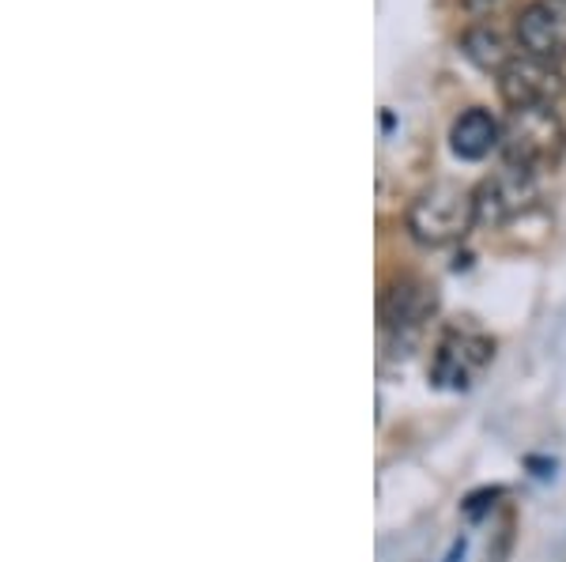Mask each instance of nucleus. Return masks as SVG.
Wrapping results in <instances>:
<instances>
[{
	"mask_svg": "<svg viewBox=\"0 0 566 562\" xmlns=\"http://www.w3.org/2000/svg\"><path fill=\"white\" fill-rule=\"evenodd\" d=\"M438 306V295L423 279H397L381 295V325L392 337L397 348H412L416 337L423 332V325L431 321Z\"/></svg>",
	"mask_w": 566,
	"mask_h": 562,
	"instance_id": "nucleus-4",
	"label": "nucleus"
},
{
	"mask_svg": "<svg viewBox=\"0 0 566 562\" xmlns=\"http://www.w3.org/2000/svg\"><path fill=\"white\" fill-rule=\"evenodd\" d=\"M506 4H510V0H464V8H469L476 20H491V15H499Z\"/></svg>",
	"mask_w": 566,
	"mask_h": 562,
	"instance_id": "nucleus-11",
	"label": "nucleus"
},
{
	"mask_svg": "<svg viewBox=\"0 0 566 562\" xmlns=\"http://www.w3.org/2000/svg\"><path fill=\"white\" fill-rule=\"evenodd\" d=\"M476 223V193L453 185V181H434L416 197L408 208V231L419 246H450L464 238Z\"/></svg>",
	"mask_w": 566,
	"mask_h": 562,
	"instance_id": "nucleus-1",
	"label": "nucleus"
},
{
	"mask_svg": "<svg viewBox=\"0 0 566 562\" xmlns=\"http://www.w3.org/2000/svg\"><path fill=\"white\" fill-rule=\"evenodd\" d=\"M495 359V343L476 329H446L434 348L431 382L442 389H469Z\"/></svg>",
	"mask_w": 566,
	"mask_h": 562,
	"instance_id": "nucleus-3",
	"label": "nucleus"
},
{
	"mask_svg": "<svg viewBox=\"0 0 566 562\" xmlns=\"http://www.w3.org/2000/svg\"><path fill=\"white\" fill-rule=\"evenodd\" d=\"M499 495H502L499 487H488V491H476V495L469 498V502H464V513H469L472 521H480L483 513H488L491 506H495V498H499Z\"/></svg>",
	"mask_w": 566,
	"mask_h": 562,
	"instance_id": "nucleus-10",
	"label": "nucleus"
},
{
	"mask_svg": "<svg viewBox=\"0 0 566 562\" xmlns=\"http://www.w3.org/2000/svg\"><path fill=\"white\" fill-rule=\"evenodd\" d=\"M499 91L510 103V110L514 106H552L563 95V76L547 61H536L522 53V57H514L499 72Z\"/></svg>",
	"mask_w": 566,
	"mask_h": 562,
	"instance_id": "nucleus-6",
	"label": "nucleus"
},
{
	"mask_svg": "<svg viewBox=\"0 0 566 562\" xmlns=\"http://www.w3.org/2000/svg\"><path fill=\"white\" fill-rule=\"evenodd\" d=\"M461 50H464V57H469L472 65H480L483 72H502L514 61L506 39H502L495 26H472L461 39Z\"/></svg>",
	"mask_w": 566,
	"mask_h": 562,
	"instance_id": "nucleus-9",
	"label": "nucleus"
},
{
	"mask_svg": "<svg viewBox=\"0 0 566 562\" xmlns=\"http://www.w3.org/2000/svg\"><path fill=\"white\" fill-rule=\"evenodd\" d=\"M472 193H476V223L499 226V223H510L514 215H522L525 208L536 201V181H533V170L510 167L506 162L499 174L480 181Z\"/></svg>",
	"mask_w": 566,
	"mask_h": 562,
	"instance_id": "nucleus-5",
	"label": "nucleus"
},
{
	"mask_svg": "<svg viewBox=\"0 0 566 562\" xmlns=\"http://www.w3.org/2000/svg\"><path fill=\"white\" fill-rule=\"evenodd\" d=\"M517 42L528 57L559 65L566 57V8L555 0H533L517 15Z\"/></svg>",
	"mask_w": 566,
	"mask_h": 562,
	"instance_id": "nucleus-7",
	"label": "nucleus"
},
{
	"mask_svg": "<svg viewBox=\"0 0 566 562\" xmlns=\"http://www.w3.org/2000/svg\"><path fill=\"white\" fill-rule=\"evenodd\" d=\"M502 156L510 167L544 170L559 162L566 148V129L552 106H514L502 121Z\"/></svg>",
	"mask_w": 566,
	"mask_h": 562,
	"instance_id": "nucleus-2",
	"label": "nucleus"
},
{
	"mask_svg": "<svg viewBox=\"0 0 566 562\" xmlns=\"http://www.w3.org/2000/svg\"><path fill=\"white\" fill-rule=\"evenodd\" d=\"M450 144H453V156L476 162L483 156H491V151L502 144V125L488 110H480L476 106V110H464L458 121H453Z\"/></svg>",
	"mask_w": 566,
	"mask_h": 562,
	"instance_id": "nucleus-8",
	"label": "nucleus"
}]
</instances>
